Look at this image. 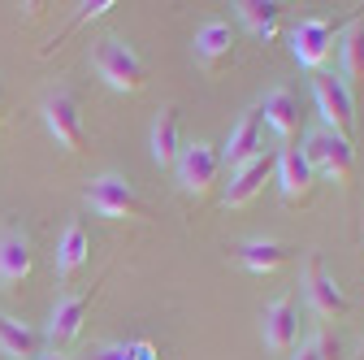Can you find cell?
Masks as SVG:
<instances>
[{"label":"cell","mask_w":364,"mask_h":360,"mask_svg":"<svg viewBox=\"0 0 364 360\" xmlns=\"http://www.w3.org/2000/svg\"><path fill=\"white\" fill-rule=\"evenodd\" d=\"M338 35H343V26H338V22H330V18H299V22H295V31H291V53H295V61H299L304 70L321 74V70H326V61L334 57Z\"/></svg>","instance_id":"obj_8"},{"label":"cell","mask_w":364,"mask_h":360,"mask_svg":"<svg viewBox=\"0 0 364 360\" xmlns=\"http://www.w3.org/2000/svg\"><path fill=\"white\" fill-rule=\"evenodd\" d=\"M235 14H239V22H243L260 43L278 39V31H282V9L273 5V0H239Z\"/></svg>","instance_id":"obj_21"},{"label":"cell","mask_w":364,"mask_h":360,"mask_svg":"<svg viewBox=\"0 0 364 360\" xmlns=\"http://www.w3.org/2000/svg\"><path fill=\"white\" fill-rule=\"evenodd\" d=\"M338 53H343V78L360 83L364 78V14H355L351 26L338 35Z\"/></svg>","instance_id":"obj_22"},{"label":"cell","mask_w":364,"mask_h":360,"mask_svg":"<svg viewBox=\"0 0 364 360\" xmlns=\"http://www.w3.org/2000/svg\"><path fill=\"white\" fill-rule=\"evenodd\" d=\"M299 252L291 248V243H282V239H243L239 248H235V260L247 269V274H278L282 265H291Z\"/></svg>","instance_id":"obj_16"},{"label":"cell","mask_w":364,"mask_h":360,"mask_svg":"<svg viewBox=\"0 0 364 360\" xmlns=\"http://www.w3.org/2000/svg\"><path fill=\"white\" fill-rule=\"evenodd\" d=\"M35 360H70V356H61V351H53V356H35Z\"/></svg>","instance_id":"obj_25"},{"label":"cell","mask_w":364,"mask_h":360,"mask_svg":"<svg viewBox=\"0 0 364 360\" xmlns=\"http://www.w3.org/2000/svg\"><path fill=\"white\" fill-rule=\"evenodd\" d=\"M91 70L113 92H144L148 87V61L117 35H105L91 43Z\"/></svg>","instance_id":"obj_1"},{"label":"cell","mask_w":364,"mask_h":360,"mask_svg":"<svg viewBox=\"0 0 364 360\" xmlns=\"http://www.w3.org/2000/svg\"><path fill=\"white\" fill-rule=\"evenodd\" d=\"M191 53H196V65L208 78H217L225 65L235 61V31H230V22H221V18L204 22L196 31V39H191Z\"/></svg>","instance_id":"obj_14"},{"label":"cell","mask_w":364,"mask_h":360,"mask_svg":"<svg viewBox=\"0 0 364 360\" xmlns=\"http://www.w3.org/2000/svg\"><path fill=\"white\" fill-rule=\"evenodd\" d=\"M299 287H304L308 308H312L321 322H347V317H351V300H347L343 287L326 274V265H321V256H316V252L304 256V278H299Z\"/></svg>","instance_id":"obj_6"},{"label":"cell","mask_w":364,"mask_h":360,"mask_svg":"<svg viewBox=\"0 0 364 360\" xmlns=\"http://www.w3.org/2000/svg\"><path fill=\"white\" fill-rule=\"evenodd\" d=\"M312 96H316V109H321V122L326 130L351 139L355 134V96H351V83L334 70H321L312 74Z\"/></svg>","instance_id":"obj_4"},{"label":"cell","mask_w":364,"mask_h":360,"mask_svg":"<svg viewBox=\"0 0 364 360\" xmlns=\"http://www.w3.org/2000/svg\"><path fill=\"white\" fill-rule=\"evenodd\" d=\"M39 113H43V126H48V134L57 139V148H65L70 157H78V152L87 148L82 109H78V96L70 92V87H53V92L43 96Z\"/></svg>","instance_id":"obj_5"},{"label":"cell","mask_w":364,"mask_h":360,"mask_svg":"<svg viewBox=\"0 0 364 360\" xmlns=\"http://www.w3.org/2000/svg\"><path fill=\"white\" fill-rule=\"evenodd\" d=\"M100 287H105V278H96V282L82 287V291L57 295V304H53V312H48V326H43V343H53V351L65 347V343H74V339L82 334V322H87L91 304H96Z\"/></svg>","instance_id":"obj_7"},{"label":"cell","mask_w":364,"mask_h":360,"mask_svg":"<svg viewBox=\"0 0 364 360\" xmlns=\"http://www.w3.org/2000/svg\"><path fill=\"white\" fill-rule=\"evenodd\" d=\"M182 152V117L173 105H165L152 122V165L156 169H173Z\"/></svg>","instance_id":"obj_18"},{"label":"cell","mask_w":364,"mask_h":360,"mask_svg":"<svg viewBox=\"0 0 364 360\" xmlns=\"http://www.w3.org/2000/svg\"><path fill=\"white\" fill-rule=\"evenodd\" d=\"M260 339L273 356H291L299 347V295L287 291L260 312Z\"/></svg>","instance_id":"obj_10"},{"label":"cell","mask_w":364,"mask_h":360,"mask_svg":"<svg viewBox=\"0 0 364 360\" xmlns=\"http://www.w3.org/2000/svg\"><path fill=\"white\" fill-rule=\"evenodd\" d=\"M260 113L256 109H243L239 113V122L230 126V139H225V148H221V161H230V169L235 165H243V161H252L256 152H260Z\"/></svg>","instance_id":"obj_19"},{"label":"cell","mask_w":364,"mask_h":360,"mask_svg":"<svg viewBox=\"0 0 364 360\" xmlns=\"http://www.w3.org/2000/svg\"><path fill=\"white\" fill-rule=\"evenodd\" d=\"M82 204L96 213V217H105V221H126V217L148 221V217H152V208L144 204V196L134 191L122 174H100V178H91V183L82 187Z\"/></svg>","instance_id":"obj_2"},{"label":"cell","mask_w":364,"mask_h":360,"mask_svg":"<svg viewBox=\"0 0 364 360\" xmlns=\"http://www.w3.org/2000/svg\"><path fill=\"white\" fill-rule=\"evenodd\" d=\"M35 269V243L22 226L0 231V291H18Z\"/></svg>","instance_id":"obj_13"},{"label":"cell","mask_w":364,"mask_h":360,"mask_svg":"<svg viewBox=\"0 0 364 360\" xmlns=\"http://www.w3.org/2000/svg\"><path fill=\"white\" fill-rule=\"evenodd\" d=\"M100 360H134V347H126V343H109V347H100Z\"/></svg>","instance_id":"obj_24"},{"label":"cell","mask_w":364,"mask_h":360,"mask_svg":"<svg viewBox=\"0 0 364 360\" xmlns=\"http://www.w3.org/2000/svg\"><path fill=\"white\" fill-rule=\"evenodd\" d=\"M87 260H91V235H87V221L74 217L70 226L61 231V239H57V278L74 282Z\"/></svg>","instance_id":"obj_17"},{"label":"cell","mask_w":364,"mask_h":360,"mask_svg":"<svg viewBox=\"0 0 364 360\" xmlns=\"http://www.w3.org/2000/svg\"><path fill=\"white\" fill-rule=\"evenodd\" d=\"M43 347V334L18 317H9V312H0V356L5 360H35Z\"/></svg>","instance_id":"obj_20"},{"label":"cell","mask_w":364,"mask_h":360,"mask_svg":"<svg viewBox=\"0 0 364 360\" xmlns=\"http://www.w3.org/2000/svg\"><path fill=\"white\" fill-rule=\"evenodd\" d=\"M0 113H5V92H0Z\"/></svg>","instance_id":"obj_26"},{"label":"cell","mask_w":364,"mask_h":360,"mask_svg":"<svg viewBox=\"0 0 364 360\" xmlns=\"http://www.w3.org/2000/svg\"><path fill=\"white\" fill-rule=\"evenodd\" d=\"M256 113H260L264 126H273V134H278L282 144H295V134H299V96L291 87H269L260 96V105H256Z\"/></svg>","instance_id":"obj_15"},{"label":"cell","mask_w":364,"mask_h":360,"mask_svg":"<svg viewBox=\"0 0 364 360\" xmlns=\"http://www.w3.org/2000/svg\"><path fill=\"white\" fill-rule=\"evenodd\" d=\"M273 169H278V152H256L252 161H243V165H235L230 169V183H225V204L230 208H243V204H252L260 191H264V183L273 178Z\"/></svg>","instance_id":"obj_12"},{"label":"cell","mask_w":364,"mask_h":360,"mask_svg":"<svg viewBox=\"0 0 364 360\" xmlns=\"http://www.w3.org/2000/svg\"><path fill=\"white\" fill-rule=\"evenodd\" d=\"M178 187L182 196H191V200H208L213 187H217V178H221V152L213 144H191V148H182L178 152Z\"/></svg>","instance_id":"obj_9"},{"label":"cell","mask_w":364,"mask_h":360,"mask_svg":"<svg viewBox=\"0 0 364 360\" xmlns=\"http://www.w3.org/2000/svg\"><path fill=\"white\" fill-rule=\"evenodd\" d=\"M304 157L312 165L316 178H330V183H338L343 191H351V178H355V148L351 139H343V134L316 126L304 134Z\"/></svg>","instance_id":"obj_3"},{"label":"cell","mask_w":364,"mask_h":360,"mask_svg":"<svg viewBox=\"0 0 364 360\" xmlns=\"http://www.w3.org/2000/svg\"><path fill=\"white\" fill-rule=\"evenodd\" d=\"M273 178H278V191H282V200L291 208H312V200H316V174H312L304 148H282Z\"/></svg>","instance_id":"obj_11"},{"label":"cell","mask_w":364,"mask_h":360,"mask_svg":"<svg viewBox=\"0 0 364 360\" xmlns=\"http://www.w3.org/2000/svg\"><path fill=\"white\" fill-rule=\"evenodd\" d=\"M291 360H338V343L330 339V330H316L312 339H304L291 351Z\"/></svg>","instance_id":"obj_23"}]
</instances>
